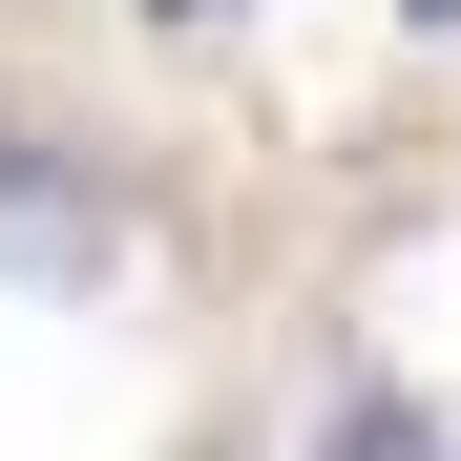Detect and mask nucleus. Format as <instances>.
<instances>
[{
	"label": "nucleus",
	"mask_w": 461,
	"mask_h": 461,
	"mask_svg": "<svg viewBox=\"0 0 461 461\" xmlns=\"http://www.w3.org/2000/svg\"><path fill=\"white\" fill-rule=\"evenodd\" d=\"M315 461H461V440H440L420 399H336V440H315Z\"/></svg>",
	"instance_id": "f03ea898"
},
{
	"label": "nucleus",
	"mask_w": 461,
	"mask_h": 461,
	"mask_svg": "<svg viewBox=\"0 0 461 461\" xmlns=\"http://www.w3.org/2000/svg\"><path fill=\"white\" fill-rule=\"evenodd\" d=\"M168 461H230V440H168Z\"/></svg>",
	"instance_id": "7ed1b4c3"
},
{
	"label": "nucleus",
	"mask_w": 461,
	"mask_h": 461,
	"mask_svg": "<svg viewBox=\"0 0 461 461\" xmlns=\"http://www.w3.org/2000/svg\"><path fill=\"white\" fill-rule=\"evenodd\" d=\"M105 252H126V210L63 168V147H22V126H0V273H63V294H85Z\"/></svg>",
	"instance_id": "f257e3e1"
}]
</instances>
